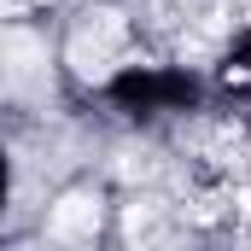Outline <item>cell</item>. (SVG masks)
<instances>
[{"label":"cell","instance_id":"obj_3","mask_svg":"<svg viewBox=\"0 0 251 251\" xmlns=\"http://www.w3.org/2000/svg\"><path fill=\"white\" fill-rule=\"evenodd\" d=\"M146 170H152V164H146V152H140V158L128 152V158H123V176H146Z\"/></svg>","mask_w":251,"mask_h":251},{"label":"cell","instance_id":"obj_2","mask_svg":"<svg viewBox=\"0 0 251 251\" xmlns=\"http://www.w3.org/2000/svg\"><path fill=\"white\" fill-rule=\"evenodd\" d=\"M59 240H94L100 234V199L94 193H64L53 204V222H47Z\"/></svg>","mask_w":251,"mask_h":251},{"label":"cell","instance_id":"obj_1","mask_svg":"<svg viewBox=\"0 0 251 251\" xmlns=\"http://www.w3.org/2000/svg\"><path fill=\"white\" fill-rule=\"evenodd\" d=\"M123 18L117 12H88L82 18V29H76V41H70V59H76V70L82 76H105L111 70V59L123 53Z\"/></svg>","mask_w":251,"mask_h":251}]
</instances>
